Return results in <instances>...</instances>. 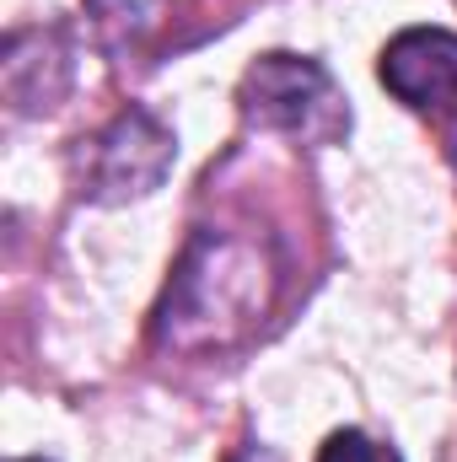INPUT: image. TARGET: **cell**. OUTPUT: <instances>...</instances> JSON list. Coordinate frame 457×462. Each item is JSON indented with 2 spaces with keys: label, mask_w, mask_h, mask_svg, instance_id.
<instances>
[{
  "label": "cell",
  "mask_w": 457,
  "mask_h": 462,
  "mask_svg": "<svg viewBox=\"0 0 457 462\" xmlns=\"http://www.w3.org/2000/svg\"><path fill=\"white\" fill-rule=\"evenodd\" d=\"M258 253L227 242L216 231H200L189 258L178 263L173 285H167V301H162V339L167 345H216L227 339L231 328H242L258 307H264V291H258Z\"/></svg>",
  "instance_id": "cell-1"
},
{
  "label": "cell",
  "mask_w": 457,
  "mask_h": 462,
  "mask_svg": "<svg viewBox=\"0 0 457 462\" xmlns=\"http://www.w3.org/2000/svg\"><path fill=\"white\" fill-rule=\"evenodd\" d=\"M237 103H242L247 124L285 129V134H302V140H340L350 129V108L334 92L329 70L318 60H302V54L253 60L242 87H237Z\"/></svg>",
  "instance_id": "cell-2"
},
{
  "label": "cell",
  "mask_w": 457,
  "mask_h": 462,
  "mask_svg": "<svg viewBox=\"0 0 457 462\" xmlns=\"http://www.w3.org/2000/svg\"><path fill=\"white\" fill-rule=\"evenodd\" d=\"M178 140L173 129L145 108H124V114L87 145L81 156V183L92 199L118 205V199H140L151 189H162V178L173 172Z\"/></svg>",
  "instance_id": "cell-3"
},
{
  "label": "cell",
  "mask_w": 457,
  "mask_h": 462,
  "mask_svg": "<svg viewBox=\"0 0 457 462\" xmlns=\"http://www.w3.org/2000/svg\"><path fill=\"white\" fill-rule=\"evenodd\" d=\"M382 87L415 114L457 124V32L447 27H404L382 49Z\"/></svg>",
  "instance_id": "cell-4"
},
{
  "label": "cell",
  "mask_w": 457,
  "mask_h": 462,
  "mask_svg": "<svg viewBox=\"0 0 457 462\" xmlns=\"http://www.w3.org/2000/svg\"><path fill=\"white\" fill-rule=\"evenodd\" d=\"M318 462H404L393 447H382V441H371L366 430H334L329 436V447L318 452Z\"/></svg>",
  "instance_id": "cell-5"
},
{
  "label": "cell",
  "mask_w": 457,
  "mask_h": 462,
  "mask_svg": "<svg viewBox=\"0 0 457 462\" xmlns=\"http://www.w3.org/2000/svg\"><path fill=\"white\" fill-rule=\"evenodd\" d=\"M16 462H49V457H16Z\"/></svg>",
  "instance_id": "cell-6"
}]
</instances>
